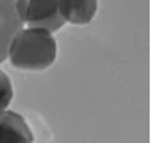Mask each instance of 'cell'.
Returning <instances> with one entry per match:
<instances>
[{"label":"cell","instance_id":"4","mask_svg":"<svg viewBox=\"0 0 151 143\" xmlns=\"http://www.w3.org/2000/svg\"><path fill=\"white\" fill-rule=\"evenodd\" d=\"M0 143H33V133L21 114L8 109L0 114Z\"/></svg>","mask_w":151,"mask_h":143},{"label":"cell","instance_id":"2","mask_svg":"<svg viewBox=\"0 0 151 143\" xmlns=\"http://www.w3.org/2000/svg\"><path fill=\"white\" fill-rule=\"evenodd\" d=\"M28 0H0V63L8 58V49L17 33L24 29Z\"/></svg>","mask_w":151,"mask_h":143},{"label":"cell","instance_id":"6","mask_svg":"<svg viewBox=\"0 0 151 143\" xmlns=\"http://www.w3.org/2000/svg\"><path fill=\"white\" fill-rule=\"evenodd\" d=\"M13 97V88L11 79L4 71L0 70V114L5 112L9 106Z\"/></svg>","mask_w":151,"mask_h":143},{"label":"cell","instance_id":"1","mask_svg":"<svg viewBox=\"0 0 151 143\" xmlns=\"http://www.w3.org/2000/svg\"><path fill=\"white\" fill-rule=\"evenodd\" d=\"M8 58L19 70L42 71L55 62L57 42L53 34L45 29H21L11 42Z\"/></svg>","mask_w":151,"mask_h":143},{"label":"cell","instance_id":"3","mask_svg":"<svg viewBox=\"0 0 151 143\" xmlns=\"http://www.w3.org/2000/svg\"><path fill=\"white\" fill-rule=\"evenodd\" d=\"M65 24L59 11V0H28L25 17L28 28H40L54 33Z\"/></svg>","mask_w":151,"mask_h":143},{"label":"cell","instance_id":"5","mask_svg":"<svg viewBox=\"0 0 151 143\" xmlns=\"http://www.w3.org/2000/svg\"><path fill=\"white\" fill-rule=\"evenodd\" d=\"M59 11L66 22L87 25L96 16L97 0H59Z\"/></svg>","mask_w":151,"mask_h":143}]
</instances>
